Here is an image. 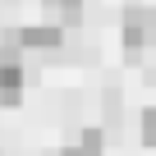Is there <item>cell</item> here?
I'll list each match as a JSON object with an SVG mask.
<instances>
[{
	"instance_id": "obj_1",
	"label": "cell",
	"mask_w": 156,
	"mask_h": 156,
	"mask_svg": "<svg viewBox=\"0 0 156 156\" xmlns=\"http://www.w3.org/2000/svg\"><path fill=\"white\" fill-rule=\"evenodd\" d=\"M64 41V28L60 23H23V28H9L5 32V46L14 51H55Z\"/></svg>"
},
{
	"instance_id": "obj_2",
	"label": "cell",
	"mask_w": 156,
	"mask_h": 156,
	"mask_svg": "<svg viewBox=\"0 0 156 156\" xmlns=\"http://www.w3.org/2000/svg\"><path fill=\"white\" fill-rule=\"evenodd\" d=\"M23 101V64L19 51L0 46V106H19Z\"/></svg>"
},
{
	"instance_id": "obj_3",
	"label": "cell",
	"mask_w": 156,
	"mask_h": 156,
	"mask_svg": "<svg viewBox=\"0 0 156 156\" xmlns=\"http://www.w3.org/2000/svg\"><path fill=\"white\" fill-rule=\"evenodd\" d=\"M147 41H156V9H129L124 14V46L142 51Z\"/></svg>"
},
{
	"instance_id": "obj_4",
	"label": "cell",
	"mask_w": 156,
	"mask_h": 156,
	"mask_svg": "<svg viewBox=\"0 0 156 156\" xmlns=\"http://www.w3.org/2000/svg\"><path fill=\"white\" fill-rule=\"evenodd\" d=\"M41 5L51 9V14H60V19H78V14H83V0H41Z\"/></svg>"
},
{
	"instance_id": "obj_5",
	"label": "cell",
	"mask_w": 156,
	"mask_h": 156,
	"mask_svg": "<svg viewBox=\"0 0 156 156\" xmlns=\"http://www.w3.org/2000/svg\"><path fill=\"white\" fill-rule=\"evenodd\" d=\"M142 142H147V147H156V106H151V110H142Z\"/></svg>"
},
{
	"instance_id": "obj_6",
	"label": "cell",
	"mask_w": 156,
	"mask_h": 156,
	"mask_svg": "<svg viewBox=\"0 0 156 156\" xmlns=\"http://www.w3.org/2000/svg\"><path fill=\"white\" fill-rule=\"evenodd\" d=\"M101 129H83V138H78V147H87V151H101Z\"/></svg>"
},
{
	"instance_id": "obj_7",
	"label": "cell",
	"mask_w": 156,
	"mask_h": 156,
	"mask_svg": "<svg viewBox=\"0 0 156 156\" xmlns=\"http://www.w3.org/2000/svg\"><path fill=\"white\" fill-rule=\"evenodd\" d=\"M60 156H101V151H87V147H78V142H73V147H64Z\"/></svg>"
}]
</instances>
